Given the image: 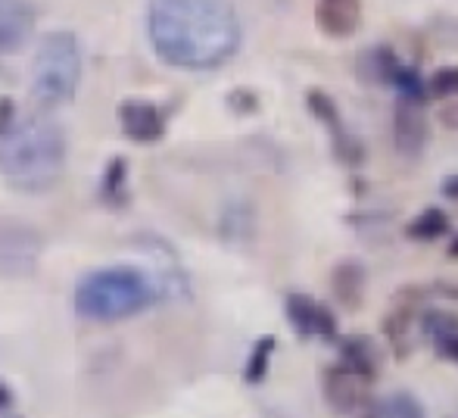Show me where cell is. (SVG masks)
<instances>
[{
  "instance_id": "obj_23",
  "label": "cell",
  "mask_w": 458,
  "mask_h": 418,
  "mask_svg": "<svg viewBox=\"0 0 458 418\" xmlns=\"http://www.w3.org/2000/svg\"><path fill=\"white\" fill-rule=\"evenodd\" d=\"M428 94H437V98H458V66L437 69L428 85Z\"/></svg>"
},
{
  "instance_id": "obj_12",
  "label": "cell",
  "mask_w": 458,
  "mask_h": 418,
  "mask_svg": "<svg viewBox=\"0 0 458 418\" xmlns=\"http://www.w3.org/2000/svg\"><path fill=\"white\" fill-rule=\"evenodd\" d=\"M315 19L325 35L350 38L359 29V0H321Z\"/></svg>"
},
{
  "instance_id": "obj_21",
  "label": "cell",
  "mask_w": 458,
  "mask_h": 418,
  "mask_svg": "<svg viewBox=\"0 0 458 418\" xmlns=\"http://www.w3.org/2000/svg\"><path fill=\"white\" fill-rule=\"evenodd\" d=\"M411 315H415V310L411 306H399V310H393V312H386V319H384V334L390 337V344L396 346V353L403 356L405 353V334H409V325H411Z\"/></svg>"
},
{
  "instance_id": "obj_15",
  "label": "cell",
  "mask_w": 458,
  "mask_h": 418,
  "mask_svg": "<svg viewBox=\"0 0 458 418\" xmlns=\"http://www.w3.org/2000/svg\"><path fill=\"white\" fill-rule=\"evenodd\" d=\"M334 294H337L340 306H346V310H356L359 303H362V291H365V269L359 266V262H340L337 269H334Z\"/></svg>"
},
{
  "instance_id": "obj_30",
  "label": "cell",
  "mask_w": 458,
  "mask_h": 418,
  "mask_svg": "<svg viewBox=\"0 0 458 418\" xmlns=\"http://www.w3.org/2000/svg\"><path fill=\"white\" fill-rule=\"evenodd\" d=\"M4 418H19V415H4Z\"/></svg>"
},
{
  "instance_id": "obj_22",
  "label": "cell",
  "mask_w": 458,
  "mask_h": 418,
  "mask_svg": "<svg viewBox=\"0 0 458 418\" xmlns=\"http://www.w3.org/2000/svg\"><path fill=\"white\" fill-rule=\"evenodd\" d=\"M421 328L430 337H446V334H458V315L453 312H424Z\"/></svg>"
},
{
  "instance_id": "obj_17",
  "label": "cell",
  "mask_w": 458,
  "mask_h": 418,
  "mask_svg": "<svg viewBox=\"0 0 458 418\" xmlns=\"http://www.w3.org/2000/svg\"><path fill=\"white\" fill-rule=\"evenodd\" d=\"M405 235L415 237V241H440V237L449 235V216L443 209L430 207L405 225Z\"/></svg>"
},
{
  "instance_id": "obj_6",
  "label": "cell",
  "mask_w": 458,
  "mask_h": 418,
  "mask_svg": "<svg viewBox=\"0 0 458 418\" xmlns=\"http://www.w3.org/2000/svg\"><path fill=\"white\" fill-rule=\"evenodd\" d=\"M306 107H309V113H312L315 119H318L321 125L327 128V132H331L334 153H337L340 163H346V166H359V163H362V159H365L362 141H359L356 134H352L350 128L344 125V115H340L337 104L331 100V94L312 88V91L306 94Z\"/></svg>"
},
{
  "instance_id": "obj_29",
  "label": "cell",
  "mask_w": 458,
  "mask_h": 418,
  "mask_svg": "<svg viewBox=\"0 0 458 418\" xmlns=\"http://www.w3.org/2000/svg\"><path fill=\"white\" fill-rule=\"evenodd\" d=\"M449 256H453V260H458V237L453 243H449Z\"/></svg>"
},
{
  "instance_id": "obj_8",
  "label": "cell",
  "mask_w": 458,
  "mask_h": 418,
  "mask_svg": "<svg viewBox=\"0 0 458 418\" xmlns=\"http://www.w3.org/2000/svg\"><path fill=\"white\" fill-rule=\"evenodd\" d=\"M122 134L138 144H153L165 134V109L150 100H125L119 104Z\"/></svg>"
},
{
  "instance_id": "obj_2",
  "label": "cell",
  "mask_w": 458,
  "mask_h": 418,
  "mask_svg": "<svg viewBox=\"0 0 458 418\" xmlns=\"http://www.w3.org/2000/svg\"><path fill=\"white\" fill-rule=\"evenodd\" d=\"M66 166V134L47 119L13 125L0 138V175L25 194L54 188Z\"/></svg>"
},
{
  "instance_id": "obj_11",
  "label": "cell",
  "mask_w": 458,
  "mask_h": 418,
  "mask_svg": "<svg viewBox=\"0 0 458 418\" xmlns=\"http://www.w3.org/2000/svg\"><path fill=\"white\" fill-rule=\"evenodd\" d=\"M428 119H424L421 107L415 104H396L393 113V141H396V150L403 157H418L428 144Z\"/></svg>"
},
{
  "instance_id": "obj_14",
  "label": "cell",
  "mask_w": 458,
  "mask_h": 418,
  "mask_svg": "<svg viewBox=\"0 0 458 418\" xmlns=\"http://www.w3.org/2000/svg\"><path fill=\"white\" fill-rule=\"evenodd\" d=\"M340 356H344L340 365L374 381V375H377V350H374V344L368 337H344L340 340Z\"/></svg>"
},
{
  "instance_id": "obj_13",
  "label": "cell",
  "mask_w": 458,
  "mask_h": 418,
  "mask_svg": "<svg viewBox=\"0 0 458 418\" xmlns=\"http://www.w3.org/2000/svg\"><path fill=\"white\" fill-rule=\"evenodd\" d=\"M100 200L113 209H122L131 200V191H128V159L113 157L109 166L100 175Z\"/></svg>"
},
{
  "instance_id": "obj_1",
  "label": "cell",
  "mask_w": 458,
  "mask_h": 418,
  "mask_svg": "<svg viewBox=\"0 0 458 418\" xmlns=\"http://www.w3.org/2000/svg\"><path fill=\"white\" fill-rule=\"evenodd\" d=\"M150 44L175 69H216L241 47V19L228 0H150Z\"/></svg>"
},
{
  "instance_id": "obj_20",
  "label": "cell",
  "mask_w": 458,
  "mask_h": 418,
  "mask_svg": "<svg viewBox=\"0 0 458 418\" xmlns=\"http://www.w3.org/2000/svg\"><path fill=\"white\" fill-rule=\"evenodd\" d=\"M275 346H277L275 334H266V337H259L253 344V353H250V359H247V371H243V378H247L250 384L266 381L268 365H272V356H275Z\"/></svg>"
},
{
  "instance_id": "obj_25",
  "label": "cell",
  "mask_w": 458,
  "mask_h": 418,
  "mask_svg": "<svg viewBox=\"0 0 458 418\" xmlns=\"http://www.w3.org/2000/svg\"><path fill=\"white\" fill-rule=\"evenodd\" d=\"M16 125V104L10 98H0V138Z\"/></svg>"
},
{
  "instance_id": "obj_26",
  "label": "cell",
  "mask_w": 458,
  "mask_h": 418,
  "mask_svg": "<svg viewBox=\"0 0 458 418\" xmlns=\"http://www.w3.org/2000/svg\"><path fill=\"white\" fill-rule=\"evenodd\" d=\"M437 353L449 363H458V334H446V337H437Z\"/></svg>"
},
{
  "instance_id": "obj_9",
  "label": "cell",
  "mask_w": 458,
  "mask_h": 418,
  "mask_svg": "<svg viewBox=\"0 0 458 418\" xmlns=\"http://www.w3.org/2000/svg\"><path fill=\"white\" fill-rule=\"evenodd\" d=\"M287 319L300 337H337V319L325 303L306 297V294H290L287 297Z\"/></svg>"
},
{
  "instance_id": "obj_3",
  "label": "cell",
  "mask_w": 458,
  "mask_h": 418,
  "mask_svg": "<svg viewBox=\"0 0 458 418\" xmlns=\"http://www.w3.org/2000/svg\"><path fill=\"white\" fill-rule=\"evenodd\" d=\"M163 297V285L140 269L109 266L88 272L75 287V310L91 321H115L144 312Z\"/></svg>"
},
{
  "instance_id": "obj_27",
  "label": "cell",
  "mask_w": 458,
  "mask_h": 418,
  "mask_svg": "<svg viewBox=\"0 0 458 418\" xmlns=\"http://www.w3.org/2000/svg\"><path fill=\"white\" fill-rule=\"evenodd\" d=\"M443 194H446L449 200H458V175H449L446 182H443Z\"/></svg>"
},
{
  "instance_id": "obj_5",
  "label": "cell",
  "mask_w": 458,
  "mask_h": 418,
  "mask_svg": "<svg viewBox=\"0 0 458 418\" xmlns=\"http://www.w3.org/2000/svg\"><path fill=\"white\" fill-rule=\"evenodd\" d=\"M41 231L19 218H0V275L4 278H29L41 262Z\"/></svg>"
},
{
  "instance_id": "obj_4",
  "label": "cell",
  "mask_w": 458,
  "mask_h": 418,
  "mask_svg": "<svg viewBox=\"0 0 458 418\" xmlns=\"http://www.w3.org/2000/svg\"><path fill=\"white\" fill-rule=\"evenodd\" d=\"M81 79V54L79 38L72 31H47L35 50L31 63V91L38 104L60 107L75 98Z\"/></svg>"
},
{
  "instance_id": "obj_10",
  "label": "cell",
  "mask_w": 458,
  "mask_h": 418,
  "mask_svg": "<svg viewBox=\"0 0 458 418\" xmlns=\"http://www.w3.org/2000/svg\"><path fill=\"white\" fill-rule=\"evenodd\" d=\"M35 29L29 0H0V54H19Z\"/></svg>"
},
{
  "instance_id": "obj_18",
  "label": "cell",
  "mask_w": 458,
  "mask_h": 418,
  "mask_svg": "<svg viewBox=\"0 0 458 418\" xmlns=\"http://www.w3.org/2000/svg\"><path fill=\"white\" fill-rule=\"evenodd\" d=\"M390 85L399 91V100H403V104H415V107H421L424 100H428V85H424V81H421V75H418V69L405 66V63H399V66L393 69Z\"/></svg>"
},
{
  "instance_id": "obj_7",
  "label": "cell",
  "mask_w": 458,
  "mask_h": 418,
  "mask_svg": "<svg viewBox=\"0 0 458 418\" xmlns=\"http://www.w3.org/2000/svg\"><path fill=\"white\" fill-rule=\"evenodd\" d=\"M368 378L350 371L346 365H334L325 375V397L337 413L350 418H368L371 415V394H368Z\"/></svg>"
},
{
  "instance_id": "obj_24",
  "label": "cell",
  "mask_w": 458,
  "mask_h": 418,
  "mask_svg": "<svg viewBox=\"0 0 458 418\" xmlns=\"http://www.w3.org/2000/svg\"><path fill=\"white\" fill-rule=\"evenodd\" d=\"M228 107L234 109V113H253L256 107H259V98H256L253 91H247V88H237V91L228 94Z\"/></svg>"
},
{
  "instance_id": "obj_16",
  "label": "cell",
  "mask_w": 458,
  "mask_h": 418,
  "mask_svg": "<svg viewBox=\"0 0 458 418\" xmlns=\"http://www.w3.org/2000/svg\"><path fill=\"white\" fill-rule=\"evenodd\" d=\"M399 66V56L390 47H371L359 54V75L371 85H390L393 69Z\"/></svg>"
},
{
  "instance_id": "obj_28",
  "label": "cell",
  "mask_w": 458,
  "mask_h": 418,
  "mask_svg": "<svg viewBox=\"0 0 458 418\" xmlns=\"http://www.w3.org/2000/svg\"><path fill=\"white\" fill-rule=\"evenodd\" d=\"M13 403V394H10V388H6L4 381H0V413H4L6 406Z\"/></svg>"
},
{
  "instance_id": "obj_19",
  "label": "cell",
  "mask_w": 458,
  "mask_h": 418,
  "mask_svg": "<svg viewBox=\"0 0 458 418\" xmlns=\"http://www.w3.org/2000/svg\"><path fill=\"white\" fill-rule=\"evenodd\" d=\"M368 418H424V406L411 394H390L374 403Z\"/></svg>"
}]
</instances>
